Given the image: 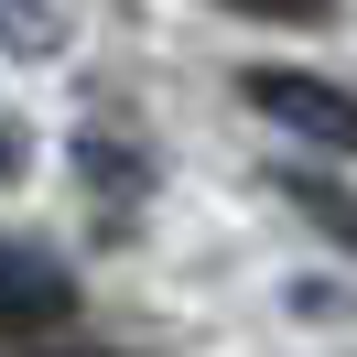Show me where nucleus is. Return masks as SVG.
Returning a JSON list of instances; mask_svg holds the SVG:
<instances>
[{
  "label": "nucleus",
  "mask_w": 357,
  "mask_h": 357,
  "mask_svg": "<svg viewBox=\"0 0 357 357\" xmlns=\"http://www.w3.org/2000/svg\"><path fill=\"white\" fill-rule=\"evenodd\" d=\"M76 174H87L98 184V195H141V184H152V162H141V152H119V141H76Z\"/></svg>",
  "instance_id": "4"
},
{
  "label": "nucleus",
  "mask_w": 357,
  "mask_h": 357,
  "mask_svg": "<svg viewBox=\"0 0 357 357\" xmlns=\"http://www.w3.org/2000/svg\"><path fill=\"white\" fill-rule=\"evenodd\" d=\"M282 195L303 206V217H325V227H335V249H357V195H335V184H325V174H303V162L282 174Z\"/></svg>",
  "instance_id": "5"
},
{
  "label": "nucleus",
  "mask_w": 357,
  "mask_h": 357,
  "mask_svg": "<svg viewBox=\"0 0 357 357\" xmlns=\"http://www.w3.org/2000/svg\"><path fill=\"white\" fill-rule=\"evenodd\" d=\"M217 11H249V22H335V0H217Z\"/></svg>",
  "instance_id": "6"
},
{
  "label": "nucleus",
  "mask_w": 357,
  "mask_h": 357,
  "mask_svg": "<svg viewBox=\"0 0 357 357\" xmlns=\"http://www.w3.org/2000/svg\"><path fill=\"white\" fill-rule=\"evenodd\" d=\"M249 109H260L271 130H292V141H314V152H335V162L357 152V98H347V87H325V76L260 66V76H249Z\"/></svg>",
  "instance_id": "1"
},
{
  "label": "nucleus",
  "mask_w": 357,
  "mask_h": 357,
  "mask_svg": "<svg viewBox=\"0 0 357 357\" xmlns=\"http://www.w3.org/2000/svg\"><path fill=\"white\" fill-rule=\"evenodd\" d=\"M22 152H33V141H22V130H11V119H0V184L22 174Z\"/></svg>",
  "instance_id": "8"
},
{
  "label": "nucleus",
  "mask_w": 357,
  "mask_h": 357,
  "mask_svg": "<svg viewBox=\"0 0 357 357\" xmlns=\"http://www.w3.org/2000/svg\"><path fill=\"white\" fill-rule=\"evenodd\" d=\"M0 357H119V347H54V335H0Z\"/></svg>",
  "instance_id": "7"
},
{
  "label": "nucleus",
  "mask_w": 357,
  "mask_h": 357,
  "mask_svg": "<svg viewBox=\"0 0 357 357\" xmlns=\"http://www.w3.org/2000/svg\"><path fill=\"white\" fill-rule=\"evenodd\" d=\"M0 44L11 54H66V11L54 0H0Z\"/></svg>",
  "instance_id": "3"
},
{
  "label": "nucleus",
  "mask_w": 357,
  "mask_h": 357,
  "mask_svg": "<svg viewBox=\"0 0 357 357\" xmlns=\"http://www.w3.org/2000/svg\"><path fill=\"white\" fill-rule=\"evenodd\" d=\"M66 314H76V271L54 260L44 238H0V335L66 325Z\"/></svg>",
  "instance_id": "2"
}]
</instances>
